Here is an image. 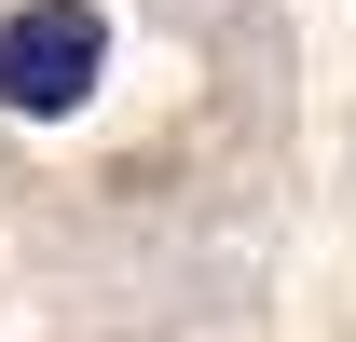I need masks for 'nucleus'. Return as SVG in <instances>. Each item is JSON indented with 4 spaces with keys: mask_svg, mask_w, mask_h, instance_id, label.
<instances>
[{
    "mask_svg": "<svg viewBox=\"0 0 356 342\" xmlns=\"http://www.w3.org/2000/svg\"><path fill=\"white\" fill-rule=\"evenodd\" d=\"M110 69V14L96 0H28V14H0V110L14 124H69Z\"/></svg>",
    "mask_w": 356,
    "mask_h": 342,
    "instance_id": "nucleus-1",
    "label": "nucleus"
}]
</instances>
